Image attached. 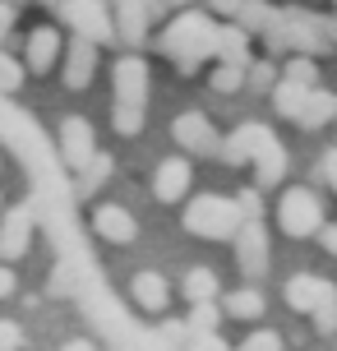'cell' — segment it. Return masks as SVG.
Returning a JSON list of instances; mask_svg holds the SVG:
<instances>
[{"mask_svg": "<svg viewBox=\"0 0 337 351\" xmlns=\"http://www.w3.org/2000/svg\"><path fill=\"white\" fill-rule=\"evenodd\" d=\"M333 5H337V0H333Z\"/></svg>", "mask_w": 337, "mask_h": 351, "instance_id": "obj_42", "label": "cell"}, {"mask_svg": "<svg viewBox=\"0 0 337 351\" xmlns=\"http://www.w3.org/2000/svg\"><path fill=\"white\" fill-rule=\"evenodd\" d=\"M111 14H116V42L125 47H143L148 23L162 14L158 0H111Z\"/></svg>", "mask_w": 337, "mask_h": 351, "instance_id": "obj_9", "label": "cell"}, {"mask_svg": "<svg viewBox=\"0 0 337 351\" xmlns=\"http://www.w3.org/2000/svg\"><path fill=\"white\" fill-rule=\"evenodd\" d=\"M337 121V93H328V88H310V97H305L301 106V116H296V125L301 130H323V125H333Z\"/></svg>", "mask_w": 337, "mask_h": 351, "instance_id": "obj_18", "label": "cell"}, {"mask_svg": "<svg viewBox=\"0 0 337 351\" xmlns=\"http://www.w3.org/2000/svg\"><path fill=\"white\" fill-rule=\"evenodd\" d=\"M107 176H111V158H107V153H92V158H88V167H79V171H74V194H79V199L97 194Z\"/></svg>", "mask_w": 337, "mask_h": 351, "instance_id": "obj_20", "label": "cell"}, {"mask_svg": "<svg viewBox=\"0 0 337 351\" xmlns=\"http://www.w3.org/2000/svg\"><path fill=\"white\" fill-rule=\"evenodd\" d=\"M208 84H213L217 93H236V88H245V70H240V65H227V60H217V70L208 74Z\"/></svg>", "mask_w": 337, "mask_h": 351, "instance_id": "obj_28", "label": "cell"}, {"mask_svg": "<svg viewBox=\"0 0 337 351\" xmlns=\"http://www.w3.org/2000/svg\"><path fill=\"white\" fill-rule=\"evenodd\" d=\"M282 79H296V84L314 88L319 84V56H305V51H291V60H286Z\"/></svg>", "mask_w": 337, "mask_h": 351, "instance_id": "obj_24", "label": "cell"}, {"mask_svg": "<svg viewBox=\"0 0 337 351\" xmlns=\"http://www.w3.org/2000/svg\"><path fill=\"white\" fill-rule=\"evenodd\" d=\"M319 241H323L328 254H337V227H319Z\"/></svg>", "mask_w": 337, "mask_h": 351, "instance_id": "obj_39", "label": "cell"}, {"mask_svg": "<svg viewBox=\"0 0 337 351\" xmlns=\"http://www.w3.org/2000/svg\"><path fill=\"white\" fill-rule=\"evenodd\" d=\"M14 33V0H0V42Z\"/></svg>", "mask_w": 337, "mask_h": 351, "instance_id": "obj_35", "label": "cell"}, {"mask_svg": "<svg viewBox=\"0 0 337 351\" xmlns=\"http://www.w3.org/2000/svg\"><path fill=\"white\" fill-rule=\"evenodd\" d=\"M213 60H227V65H249V33L231 19V23H217V42H213Z\"/></svg>", "mask_w": 337, "mask_h": 351, "instance_id": "obj_17", "label": "cell"}, {"mask_svg": "<svg viewBox=\"0 0 337 351\" xmlns=\"http://www.w3.org/2000/svg\"><path fill=\"white\" fill-rule=\"evenodd\" d=\"M213 42H217V23L203 10H180V19L162 33V51L176 60L180 74H195L203 60H213Z\"/></svg>", "mask_w": 337, "mask_h": 351, "instance_id": "obj_2", "label": "cell"}, {"mask_svg": "<svg viewBox=\"0 0 337 351\" xmlns=\"http://www.w3.org/2000/svg\"><path fill=\"white\" fill-rule=\"evenodd\" d=\"M143 111H148V106H125V102H116V106H111V125H116V134L134 139V134L143 130Z\"/></svg>", "mask_w": 337, "mask_h": 351, "instance_id": "obj_26", "label": "cell"}, {"mask_svg": "<svg viewBox=\"0 0 337 351\" xmlns=\"http://www.w3.org/2000/svg\"><path fill=\"white\" fill-rule=\"evenodd\" d=\"M47 5H51V10H55V5H60V0H47Z\"/></svg>", "mask_w": 337, "mask_h": 351, "instance_id": "obj_41", "label": "cell"}, {"mask_svg": "<svg viewBox=\"0 0 337 351\" xmlns=\"http://www.w3.org/2000/svg\"><path fill=\"white\" fill-rule=\"evenodd\" d=\"M23 74H28V65H23V60H14L10 51H0V93H18Z\"/></svg>", "mask_w": 337, "mask_h": 351, "instance_id": "obj_29", "label": "cell"}, {"mask_svg": "<svg viewBox=\"0 0 337 351\" xmlns=\"http://www.w3.org/2000/svg\"><path fill=\"white\" fill-rule=\"evenodd\" d=\"M171 139L185 148V153H199V158H217L222 153V134L213 130V121L203 111H185L171 121Z\"/></svg>", "mask_w": 337, "mask_h": 351, "instance_id": "obj_7", "label": "cell"}, {"mask_svg": "<svg viewBox=\"0 0 337 351\" xmlns=\"http://www.w3.org/2000/svg\"><path fill=\"white\" fill-rule=\"evenodd\" d=\"M111 79H116V102L148 106V65H143V56H121Z\"/></svg>", "mask_w": 337, "mask_h": 351, "instance_id": "obj_12", "label": "cell"}, {"mask_svg": "<svg viewBox=\"0 0 337 351\" xmlns=\"http://www.w3.org/2000/svg\"><path fill=\"white\" fill-rule=\"evenodd\" d=\"M273 93V106H277V116H301V106H305V97H310V88L305 84H296V79H277V84L268 88Z\"/></svg>", "mask_w": 337, "mask_h": 351, "instance_id": "obj_21", "label": "cell"}, {"mask_svg": "<svg viewBox=\"0 0 337 351\" xmlns=\"http://www.w3.org/2000/svg\"><path fill=\"white\" fill-rule=\"evenodd\" d=\"M92 231L111 241V245H129L134 236H139V222H134V213L121 208V204H97L92 208Z\"/></svg>", "mask_w": 337, "mask_h": 351, "instance_id": "obj_14", "label": "cell"}, {"mask_svg": "<svg viewBox=\"0 0 337 351\" xmlns=\"http://www.w3.org/2000/svg\"><path fill=\"white\" fill-rule=\"evenodd\" d=\"M259 37L268 42V56H282V51L323 56V51H333V42H337V23H328L319 14H305V10H277L273 28Z\"/></svg>", "mask_w": 337, "mask_h": 351, "instance_id": "obj_1", "label": "cell"}, {"mask_svg": "<svg viewBox=\"0 0 337 351\" xmlns=\"http://www.w3.org/2000/svg\"><path fill=\"white\" fill-rule=\"evenodd\" d=\"M60 51H65L60 33H55L51 23H42V28H33L28 42H23V65H28L33 74H51L55 60H60Z\"/></svg>", "mask_w": 337, "mask_h": 351, "instance_id": "obj_13", "label": "cell"}, {"mask_svg": "<svg viewBox=\"0 0 337 351\" xmlns=\"http://www.w3.org/2000/svg\"><path fill=\"white\" fill-rule=\"evenodd\" d=\"M208 10H213L217 19H236V10H240V0H208Z\"/></svg>", "mask_w": 337, "mask_h": 351, "instance_id": "obj_36", "label": "cell"}, {"mask_svg": "<svg viewBox=\"0 0 337 351\" xmlns=\"http://www.w3.org/2000/svg\"><path fill=\"white\" fill-rule=\"evenodd\" d=\"M92 74H97V42L84 33L70 37V47L60 51V84L74 88V93H84L92 84Z\"/></svg>", "mask_w": 337, "mask_h": 351, "instance_id": "obj_8", "label": "cell"}, {"mask_svg": "<svg viewBox=\"0 0 337 351\" xmlns=\"http://www.w3.org/2000/svg\"><path fill=\"white\" fill-rule=\"evenodd\" d=\"M323 287H328V278H310V273H296V278L286 282V291H282V300L296 310V315H310L314 310V300L323 296Z\"/></svg>", "mask_w": 337, "mask_h": 351, "instance_id": "obj_19", "label": "cell"}, {"mask_svg": "<svg viewBox=\"0 0 337 351\" xmlns=\"http://www.w3.org/2000/svg\"><path fill=\"white\" fill-rule=\"evenodd\" d=\"M190 328H217L222 324V305H217V296L213 300H190V319H185Z\"/></svg>", "mask_w": 337, "mask_h": 351, "instance_id": "obj_27", "label": "cell"}, {"mask_svg": "<svg viewBox=\"0 0 337 351\" xmlns=\"http://www.w3.org/2000/svg\"><path fill=\"white\" fill-rule=\"evenodd\" d=\"M162 10H185V5H195V0H158Z\"/></svg>", "mask_w": 337, "mask_h": 351, "instance_id": "obj_40", "label": "cell"}, {"mask_svg": "<svg viewBox=\"0 0 337 351\" xmlns=\"http://www.w3.org/2000/svg\"><path fill=\"white\" fill-rule=\"evenodd\" d=\"M310 324H314V333H323V337H333L337 333V287L328 282L323 287V296L314 300V310H310Z\"/></svg>", "mask_w": 337, "mask_h": 351, "instance_id": "obj_23", "label": "cell"}, {"mask_svg": "<svg viewBox=\"0 0 337 351\" xmlns=\"http://www.w3.org/2000/svg\"><path fill=\"white\" fill-rule=\"evenodd\" d=\"M158 347H185L190 342V324H162L158 333H153Z\"/></svg>", "mask_w": 337, "mask_h": 351, "instance_id": "obj_31", "label": "cell"}, {"mask_svg": "<svg viewBox=\"0 0 337 351\" xmlns=\"http://www.w3.org/2000/svg\"><path fill=\"white\" fill-rule=\"evenodd\" d=\"M14 5H18V0H14Z\"/></svg>", "mask_w": 337, "mask_h": 351, "instance_id": "obj_43", "label": "cell"}, {"mask_svg": "<svg viewBox=\"0 0 337 351\" xmlns=\"http://www.w3.org/2000/svg\"><path fill=\"white\" fill-rule=\"evenodd\" d=\"M264 305L268 300L254 291V287H240V291H231L227 300H222V315H231V319H259L264 315Z\"/></svg>", "mask_w": 337, "mask_h": 351, "instance_id": "obj_22", "label": "cell"}, {"mask_svg": "<svg viewBox=\"0 0 337 351\" xmlns=\"http://www.w3.org/2000/svg\"><path fill=\"white\" fill-rule=\"evenodd\" d=\"M273 79H277V65H273V56H268V60H249V65H245V84H249V88L268 93V88H273Z\"/></svg>", "mask_w": 337, "mask_h": 351, "instance_id": "obj_30", "label": "cell"}, {"mask_svg": "<svg viewBox=\"0 0 337 351\" xmlns=\"http://www.w3.org/2000/svg\"><path fill=\"white\" fill-rule=\"evenodd\" d=\"M129 296H134V305L139 310H148V315H162L166 305H171V287H166V278L162 273H134V282H129Z\"/></svg>", "mask_w": 337, "mask_h": 351, "instance_id": "obj_16", "label": "cell"}, {"mask_svg": "<svg viewBox=\"0 0 337 351\" xmlns=\"http://www.w3.org/2000/svg\"><path fill=\"white\" fill-rule=\"evenodd\" d=\"M14 347H23V328L10 324V319H0V351H14Z\"/></svg>", "mask_w": 337, "mask_h": 351, "instance_id": "obj_34", "label": "cell"}, {"mask_svg": "<svg viewBox=\"0 0 337 351\" xmlns=\"http://www.w3.org/2000/svg\"><path fill=\"white\" fill-rule=\"evenodd\" d=\"M55 10H60V19L70 23L74 33L92 37L97 47L102 42H116V14H111L107 0H60Z\"/></svg>", "mask_w": 337, "mask_h": 351, "instance_id": "obj_5", "label": "cell"}, {"mask_svg": "<svg viewBox=\"0 0 337 351\" xmlns=\"http://www.w3.org/2000/svg\"><path fill=\"white\" fill-rule=\"evenodd\" d=\"M97 153V134H92V125L84 116H65L60 121V162L79 171V167H88V158Z\"/></svg>", "mask_w": 337, "mask_h": 351, "instance_id": "obj_10", "label": "cell"}, {"mask_svg": "<svg viewBox=\"0 0 337 351\" xmlns=\"http://www.w3.org/2000/svg\"><path fill=\"white\" fill-rule=\"evenodd\" d=\"M236 263H240V273L249 282H259L268 273V263H273V250H268V231H264V217H245L240 227H236Z\"/></svg>", "mask_w": 337, "mask_h": 351, "instance_id": "obj_6", "label": "cell"}, {"mask_svg": "<svg viewBox=\"0 0 337 351\" xmlns=\"http://www.w3.org/2000/svg\"><path fill=\"white\" fill-rule=\"evenodd\" d=\"M217 296V273L213 268H190L185 273V300H213Z\"/></svg>", "mask_w": 337, "mask_h": 351, "instance_id": "obj_25", "label": "cell"}, {"mask_svg": "<svg viewBox=\"0 0 337 351\" xmlns=\"http://www.w3.org/2000/svg\"><path fill=\"white\" fill-rule=\"evenodd\" d=\"M277 227H282L286 236H296V241H305V236H319V227H323V204H319V194L310 190V185L286 190L282 204H277Z\"/></svg>", "mask_w": 337, "mask_h": 351, "instance_id": "obj_4", "label": "cell"}, {"mask_svg": "<svg viewBox=\"0 0 337 351\" xmlns=\"http://www.w3.org/2000/svg\"><path fill=\"white\" fill-rule=\"evenodd\" d=\"M236 204H240V217H264V190H259V185H254V190H240Z\"/></svg>", "mask_w": 337, "mask_h": 351, "instance_id": "obj_33", "label": "cell"}, {"mask_svg": "<svg viewBox=\"0 0 337 351\" xmlns=\"http://www.w3.org/2000/svg\"><path fill=\"white\" fill-rule=\"evenodd\" d=\"M323 180L337 190V148H328V153H323Z\"/></svg>", "mask_w": 337, "mask_h": 351, "instance_id": "obj_37", "label": "cell"}, {"mask_svg": "<svg viewBox=\"0 0 337 351\" xmlns=\"http://www.w3.org/2000/svg\"><path fill=\"white\" fill-rule=\"evenodd\" d=\"M190 180H195V167L190 158H166L153 176V194H158L162 204H180L185 194H190Z\"/></svg>", "mask_w": 337, "mask_h": 351, "instance_id": "obj_15", "label": "cell"}, {"mask_svg": "<svg viewBox=\"0 0 337 351\" xmlns=\"http://www.w3.org/2000/svg\"><path fill=\"white\" fill-rule=\"evenodd\" d=\"M33 208H10L5 217H0V259L14 263L23 259L28 250H33Z\"/></svg>", "mask_w": 337, "mask_h": 351, "instance_id": "obj_11", "label": "cell"}, {"mask_svg": "<svg viewBox=\"0 0 337 351\" xmlns=\"http://www.w3.org/2000/svg\"><path fill=\"white\" fill-rule=\"evenodd\" d=\"M240 222H245L240 204L227 199V194H199V199L185 204V217H180V227L190 236H203V241H231Z\"/></svg>", "mask_w": 337, "mask_h": 351, "instance_id": "obj_3", "label": "cell"}, {"mask_svg": "<svg viewBox=\"0 0 337 351\" xmlns=\"http://www.w3.org/2000/svg\"><path fill=\"white\" fill-rule=\"evenodd\" d=\"M5 296H14V273L0 263V300H5Z\"/></svg>", "mask_w": 337, "mask_h": 351, "instance_id": "obj_38", "label": "cell"}, {"mask_svg": "<svg viewBox=\"0 0 337 351\" xmlns=\"http://www.w3.org/2000/svg\"><path fill=\"white\" fill-rule=\"evenodd\" d=\"M245 351H282V333L277 328H259L245 337Z\"/></svg>", "mask_w": 337, "mask_h": 351, "instance_id": "obj_32", "label": "cell"}]
</instances>
